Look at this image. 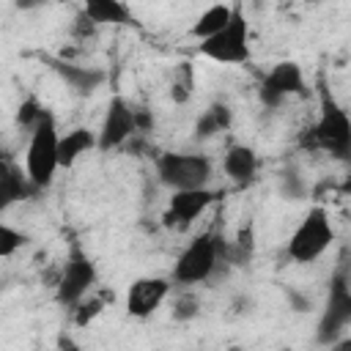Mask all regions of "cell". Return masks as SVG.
Instances as JSON below:
<instances>
[{
	"label": "cell",
	"mask_w": 351,
	"mask_h": 351,
	"mask_svg": "<svg viewBox=\"0 0 351 351\" xmlns=\"http://www.w3.org/2000/svg\"><path fill=\"white\" fill-rule=\"evenodd\" d=\"M230 121H233L230 107L222 104V101H214V104H208V107L197 115V121H195V137L219 134V132H225V129L230 126Z\"/></svg>",
	"instance_id": "obj_19"
},
{
	"label": "cell",
	"mask_w": 351,
	"mask_h": 351,
	"mask_svg": "<svg viewBox=\"0 0 351 351\" xmlns=\"http://www.w3.org/2000/svg\"><path fill=\"white\" fill-rule=\"evenodd\" d=\"M219 197L217 189L208 186H197V189H176L167 200L165 208V225L167 228H186L192 225L200 214H206V208Z\"/></svg>",
	"instance_id": "obj_11"
},
{
	"label": "cell",
	"mask_w": 351,
	"mask_h": 351,
	"mask_svg": "<svg viewBox=\"0 0 351 351\" xmlns=\"http://www.w3.org/2000/svg\"><path fill=\"white\" fill-rule=\"evenodd\" d=\"M154 167H156V178L173 192L208 186L214 176L211 159L206 154H192V151H165L156 156Z\"/></svg>",
	"instance_id": "obj_5"
},
{
	"label": "cell",
	"mask_w": 351,
	"mask_h": 351,
	"mask_svg": "<svg viewBox=\"0 0 351 351\" xmlns=\"http://www.w3.org/2000/svg\"><path fill=\"white\" fill-rule=\"evenodd\" d=\"M299 143L310 151H324L337 162H351V115L337 104V99L324 85L318 118L310 129H304Z\"/></svg>",
	"instance_id": "obj_1"
},
{
	"label": "cell",
	"mask_w": 351,
	"mask_h": 351,
	"mask_svg": "<svg viewBox=\"0 0 351 351\" xmlns=\"http://www.w3.org/2000/svg\"><path fill=\"white\" fill-rule=\"evenodd\" d=\"M222 170L230 181L236 184H250L258 173V154L252 145H244V143H236L225 151L222 156Z\"/></svg>",
	"instance_id": "obj_15"
},
{
	"label": "cell",
	"mask_w": 351,
	"mask_h": 351,
	"mask_svg": "<svg viewBox=\"0 0 351 351\" xmlns=\"http://www.w3.org/2000/svg\"><path fill=\"white\" fill-rule=\"evenodd\" d=\"M332 241H335V228L329 211L324 206H313L293 228L285 252L293 263H313L332 247Z\"/></svg>",
	"instance_id": "obj_4"
},
{
	"label": "cell",
	"mask_w": 351,
	"mask_h": 351,
	"mask_svg": "<svg viewBox=\"0 0 351 351\" xmlns=\"http://www.w3.org/2000/svg\"><path fill=\"white\" fill-rule=\"evenodd\" d=\"M332 348H335V351H351V337H337V340L332 343Z\"/></svg>",
	"instance_id": "obj_28"
},
{
	"label": "cell",
	"mask_w": 351,
	"mask_h": 351,
	"mask_svg": "<svg viewBox=\"0 0 351 351\" xmlns=\"http://www.w3.org/2000/svg\"><path fill=\"white\" fill-rule=\"evenodd\" d=\"M137 134V115L134 107L123 96H112L107 101L101 126H99V151H112L129 143Z\"/></svg>",
	"instance_id": "obj_10"
},
{
	"label": "cell",
	"mask_w": 351,
	"mask_h": 351,
	"mask_svg": "<svg viewBox=\"0 0 351 351\" xmlns=\"http://www.w3.org/2000/svg\"><path fill=\"white\" fill-rule=\"evenodd\" d=\"M307 85H304V74H302V66L296 60H280L274 63L263 80H261V88H258V99L263 107L269 110H277L288 96H307Z\"/></svg>",
	"instance_id": "obj_9"
},
{
	"label": "cell",
	"mask_w": 351,
	"mask_h": 351,
	"mask_svg": "<svg viewBox=\"0 0 351 351\" xmlns=\"http://www.w3.org/2000/svg\"><path fill=\"white\" fill-rule=\"evenodd\" d=\"M197 52L214 63H225V66H241L250 60V25L247 16L241 14V8H233L230 22L217 30L208 38H200Z\"/></svg>",
	"instance_id": "obj_6"
},
{
	"label": "cell",
	"mask_w": 351,
	"mask_h": 351,
	"mask_svg": "<svg viewBox=\"0 0 351 351\" xmlns=\"http://www.w3.org/2000/svg\"><path fill=\"white\" fill-rule=\"evenodd\" d=\"M230 16H233V8H230V5L214 3V5H208V8L195 19V25L189 27V33H192L195 38H208V36H214L217 30H222V27L230 22Z\"/></svg>",
	"instance_id": "obj_20"
},
{
	"label": "cell",
	"mask_w": 351,
	"mask_h": 351,
	"mask_svg": "<svg viewBox=\"0 0 351 351\" xmlns=\"http://www.w3.org/2000/svg\"><path fill=\"white\" fill-rule=\"evenodd\" d=\"M192 90H195V69L192 63L181 60L173 66V74H170V99L176 104H186Z\"/></svg>",
	"instance_id": "obj_21"
},
{
	"label": "cell",
	"mask_w": 351,
	"mask_h": 351,
	"mask_svg": "<svg viewBox=\"0 0 351 351\" xmlns=\"http://www.w3.org/2000/svg\"><path fill=\"white\" fill-rule=\"evenodd\" d=\"M41 189L30 181L27 170H22V165L11 162L8 156L0 162V208L5 211L8 206L19 203V200H27V197H36Z\"/></svg>",
	"instance_id": "obj_14"
},
{
	"label": "cell",
	"mask_w": 351,
	"mask_h": 351,
	"mask_svg": "<svg viewBox=\"0 0 351 351\" xmlns=\"http://www.w3.org/2000/svg\"><path fill=\"white\" fill-rule=\"evenodd\" d=\"M58 145H60L58 121H55L52 110H47L41 115V121L30 129V140H27V151H25V170L38 189H47L55 181V173L60 167Z\"/></svg>",
	"instance_id": "obj_2"
},
{
	"label": "cell",
	"mask_w": 351,
	"mask_h": 351,
	"mask_svg": "<svg viewBox=\"0 0 351 351\" xmlns=\"http://www.w3.org/2000/svg\"><path fill=\"white\" fill-rule=\"evenodd\" d=\"M219 263H222V239L214 233H197L176 258L170 280L178 285H200L217 271Z\"/></svg>",
	"instance_id": "obj_3"
},
{
	"label": "cell",
	"mask_w": 351,
	"mask_h": 351,
	"mask_svg": "<svg viewBox=\"0 0 351 351\" xmlns=\"http://www.w3.org/2000/svg\"><path fill=\"white\" fill-rule=\"evenodd\" d=\"M47 63L77 96H90L107 80V74L101 69H96V66H77V63L63 60V58H47Z\"/></svg>",
	"instance_id": "obj_13"
},
{
	"label": "cell",
	"mask_w": 351,
	"mask_h": 351,
	"mask_svg": "<svg viewBox=\"0 0 351 351\" xmlns=\"http://www.w3.org/2000/svg\"><path fill=\"white\" fill-rule=\"evenodd\" d=\"M96 277L99 274H96V263L90 261V255L80 244H71V250L63 258L60 277L55 282V299L71 310L80 299H85L96 288Z\"/></svg>",
	"instance_id": "obj_7"
},
{
	"label": "cell",
	"mask_w": 351,
	"mask_h": 351,
	"mask_svg": "<svg viewBox=\"0 0 351 351\" xmlns=\"http://www.w3.org/2000/svg\"><path fill=\"white\" fill-rule=\"evenodd\" d=\"M134 115H137V132H148V129H151V123H154L151 112H148V110H137V107H134Z\"/></svg>",
	"instance_id": "obj_26"
},
{
	"label": "cell",
	"mask_w": 351,
	"mask_h": 351,
	"mask_svg": "<svg viewBox=\"0 0 351 351\" xmlns=\"http://www.w3.org/2000/svg\"><path fill=\"white\" fill-rule=\"evenodd\" d=\"M255 252V233H252V222H247L244 228H239L233 241H222V263L230 266H247L252 261Z\"/></svg>",
	"instance_id": "obj_18"
},
{
	"label": "cell",
	"mask_w": 351,
	"mask_h": 351,
	"mask_svg": "<svg viewBox=\"0 0 351 351\" xmlns=\"http://www.w3.org/2000/svg\"><path fill=\"white\" fill-rule=\"evenodd\" d=\"M107 299H112V293L107 296V293H101V296H93V293H88L85 299H80L74 307H71V321H74V326H88V324H93L101 313H104V304H107Z\"/></svg>",
	"instance_id": "obj_22"
},
{
	"label": "cell",
	"mask_w": 351,
	"mask_h": 351,
	"mask_svg": "<svg viewBox=\"0 0 351 351\" xmlns=\"http://www.w3.org/2000/svg\"><path fill=\"white\" fill-rule=\"evenodd\" d=\"M173 318L176 321H181V324H186V321H192V318H197L200 315V299L195 296V293H181V296H176V302H173Z\"/></svg>",
	"instance_id": "obj_24"
},
{
	"label": "cell",
	"mask_w": 351,
	"mask_h": 351,
	"mask_svg": "<svg viewBox=\"0 0 351 351\" xmlns=\"http://www.w3.org/2000/svg\"><path fill=\"white\" fill-rule=\"evenodd\" d=\"M82 14L96 25H134V16L123 0H80Z\"/></svg>",
	"instance_id": "obj_16"
},
{
	"label": "cell",
	"mask_w": 351,
	"mask_h": 351,
	"mask_svg": "<svg viewBox=\"0 0 351 351\" xmlns=\"http://www.w3.org/2000/svg\"><path fill=\"white\" fill-rule=\"evenodd\" d=\"M99 148V132H90L85 126H77L66 134H60V145H58V156H60V167H71L82 154Z\"/></svg>",
	"instance_id": "obj_17"
},
{
	"label": "cell",
	"mask_w": 351,
	"mask_h": 351,
	"mask_svg": "<svg viewBox=\"0 0 351 351\" xmlns=\"http://www.w3.org/2000/svg\"><path fill=\"white\" fill-rule=\"evenodd\" d=\"M27 244V236L22 233V230H16V228H11L8 222H3L0 225V258H11L19 247H25Z\"/></svg>",
	"instance_id": "obj_23"
},
{
	"label": "cell",
	"mask_w": 351,
	"mask_h": 351,
	"mask_svg": "<svg viewBox=\"0 0 351 351\" xmlns=\"http://www.w3.org/2000/svg\"><path fill=\"white\" fill-rule=\"evenodd\" d=\"M351 324V282L346 274H332L324 313L318 318V343L332 346Z\"/></svg>",
	"instance_id": "obj_8"
},
{
	"label": "cell",
	"mask_w": 351,
	"mask_h": 351,
	"mask_svg": "<svg viewBox=\"0 0 351 351\" xmlns=\"http://www.w3.org/2000/svg\"><path fill=\"white\" fill-rule=\"evenodd\" d=\"M52 0H14V5L19 8V11H36V8H44V5H49Z\"/></svg>",
	"instance_id": "obj_27"
},
{
	"label": "cell",
	"mask_w": 351,
	"mask_h": 351,
	"mask_svg": "<svg viewBox=\"0 0 351 351\" xmlns=\"http://www.w3.org/2000/svg\"><path fill=\"white\" fill-rule=\"evenodd\" d=\"M167 293H170L167 277H137L126 291V313L132 318H148L162 307Z\"/></svg>",
	"instance_id": "obj_12"
},
{
	"label": "cell",
	"mask_w": 351,
	"mask_h": 351,
	"mask_svg": "<svg viewBox=\"0 0 351 351\" xmlns=\"http://www.w3.org/2000/svg\"><path fill=\"white\" fill-rule=\"evenodd\" d=\"M44 112H47V107H44V104H38V99H33V96H30V99H25V101L19 104L16 121L22 123V129H27V132H30V129L41 121V115H44Z\"/></svg>",
	"instance_id": "obj_25"
}]
</instances>
